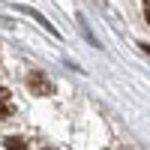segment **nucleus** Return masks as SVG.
Wrapping results in <instances>:
<instances>
[{
  "label": "nucleus",
  "mask_w": 150,
  "mask_h": 150,
  "mask_svg": "<svg viewBox=\"0 0 150 150\" xmlns=\"http://www.w3.org/2000/svg\"><path fill=\"white\" fill-rule=\"evenodd\" d=\"M27 87H30L33 93H39V96H48V93H54V84L48 81L42 72H30V75H27Z\"/></svg>",
  "instance_id": "1"
},
{
  "label": "nucleus",
  "mask_w": 150,
  "mask_h": 150,
  "mask_svg": "<svg viewBox=\"0 0 150 150\" xmlns=\"http://www.w3.org/2000/svg\"><path fill=\"white\" fill-rule=\"evenodd\" d=\"M0 102H3V105H0V117L6 120V117L12 114V96H9V93L3 90V93H0Z\"/></svg>",
  "instance_id": "2"
},
{
  "label": "nucleus",
  "mask_w": 150,
  "mask_h": 150,
  "mask_svg": "<svg viewBox=\"0 0 150 150\" xmlns=\"http://www.w3.org/2000/svg\"><path fill=\"white\" fill-rule=\"evenodd\" d=\"M3 147H6V150H24V141H21V138H6Z\"/></svg>",
  "instance_id": "3"
},
{
  "label": "nucleus",
  "mask_w": 150,
  "mask_h": 150,
  "mask_svg": "<svg viewBox=\"0 0 150 150\" xmlns=\"http://www.w3.org/2000/svg\"><path fill=\"white\" fill-rule=\"evenodd\" d=\"M144 15H147V21H150V0H144Z\"/></svg>",
  "instance_id": "4"
}]
</instances>
